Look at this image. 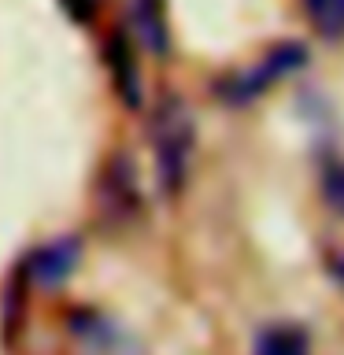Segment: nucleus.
<instances>
[{"label": "nucleus", "mask_w": 344, "mask_h": 355, "mask_svg": "<svg viewBox=\"0 0 344 355\" xmlns=\"http://www.w3.org/2000/svg\"><path fill=\"white\" fill-rule=\"evenodd\" d=\"M307 19L322 37L337 41L344 37V0H304Z\"/></svg>", "instance_id": "nucleus-9"}, {"label": "nucleus", "mask_w": 344, "mask_h": 355, "mask_svg": "<svg viewBox=\"0 0 344 355\" xmlns=\"http://www.w3.org/2000/svg\"><path fill=\"white\" fill-rule=\"evenodd\" d=\"M130 26L152 55H166V49H171V30H166L163 0H130Z\"/></svg>", "instance_id": "nucleus-6"}, {"label": "nucleus", "mask_w": 344, "mask_h": 355, "mask_svg": "<svg viewBox=\"0 0 344 355\" xmlns=\"http://www.w3.org/2000/svg\"><path fill=\"white\" fill-rule=\"evenodd\" d=\"M108 67H111V78H115L119 96L126 100L130 107H137L141 104V78H137V63H133L126 33H115V37L108 41Z\"/></svg>", "instance_id": "nucleus-7"}, {"label": "nucleus", "mask_w": 344, "mask_h": 355, "mask_svg": "<svg viewBox=\"0 0 344 355\" xmlns=\"http://www.w3.org/2000/svg\"><path fill=\"white\" fill-rule=\"evenodd\" d=\"M333 274H337L341 282H344V255H337V259H333Z\"/></svg>", "instance_id": "nucleus-12"}, {"label": "nucleus", "mask_w": 344, "mask_h": 355, "mask_svg": "<svg viewBox=\"0 0 344 355\" xmlns=\"http://www.w3.org/2000/svg\"><path fill=\"white\" fill-rule=\"evenodd\" d=\"M141 207V193H137V174H133V159L130 155H115L104 166L100 178V211L108 218H130Z\"/></svg>", "instance_id": "nucleus-4"}, {"label": "nucleus", "mask_w": 344, "mask_h": 355, "mask_svg": "<svg viewBox=\"0 0 344 355\" xmlns=\"http://www.w3.org/2000/svg\"><path fill=\"white\" fill-rule=\"evenodd\" d=\"M322 193H326V204L344 215V163H333L326 178H322Z\"/></svg>", "instance_id": "nucleus-10"}, {"label": "nucleus", "mask_w": 344, "mask_h": 355, "mask_svg": "<svg viewBox=\"0 0 344 355\" xmlns=\"http://www.w3.org/2000/svg\"><path fill=\"white\" fill-rule=\"evenodd\" d=\"M252 355H311L307 333H300L296 326H270L259 333Z\"/></svg>", "instance_id": "nucleus-8"}, {"label": "nucleus", "mask_w": 344, "mask_h": 355, "mask_svg": "<svg viewBox=\"0 0 344 355\" xmlns=\"http://www.w3.org/2000/svg\"><path fill=\"white\" fill-rule=\"evenodd\" d=\"M304 63H307L304 44H293V41L277 44V49H270L259 63H252L248 71H237V74H230L226 82H218L215 93L233 107L252 104V100H259L266 89H274V82H282V78H289L293 71H300Z\"/></svg>", "instance_id": "nucleus-2"}, {"label": "nucleus", "mask_w": 344, "mask_h": 355, "mask_svg": "<svg viewBox=\"0 0 344 355\" xmlns=\"http://www.w3.org/2000/svg\"><path fill=\"white\" fill-rule=\"evenodd\" d=\"M63 8L71 11V19H78V22H89V19L96 15L100 0H63Z\"/></svg>", "instance_id": "nucleus-11"}, {"label": "nucleus", "mask_w": 344, "mask_h": 355, "mask_svg": "<svg viewBox=\"0 0 344 355\" xmlns=\"http://www.w3.org/2000/svg\"><path fill=\"white\" fill-rule=\"evenodd\" d=\"M193 115H189L182 96H163L152 115V152H155V174H160V189L166 196H178L189 174V159H193Z\"/></svg>", "instance_id": "nucleus-1"}, {"label": "nucleus", "mask_w": 344, "mask_h": 355, "mask_svg": "<svg viewBox=\"0 0 344 355\" xmlns=\"http://www.w3.org/2000/svg\"><path fill=\"white\" fill-rule=\"evenodd\" d=\"M78 259H82V241H78L74 233H67V237H55L49 244H41V248L30 255L26 277L37 288H60L67 277L74 274Z\"/></svg>", "instance_id": "nucleus-3"}, {"label": "nucleus", "mask_w": 344, "mask_h": 355, "mask_svg": "<svg viewBox=\"0 0 344 355\" xmlns=\"http://www.w3.org/2000/svg\"><path fill=\"white\" fill-rule=\"evenodd\" d=\"M71 333L89 348V355H141L130 344L126 333H119L108 318L93 315V311H74L71 315Z\"/></svg>", "instance_id": "nucleus-5"}]
</instances>
